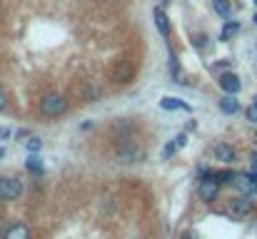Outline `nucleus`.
I'll return each instance as SVG.
<instances>
[{
	"label": "nucleus",
	"instance_id": "f257e3e1",
	"mask_svg": "<svg viewBox=\"0 0 257 239\" xmlns=\"http://www.w3.org/2000/svg\"><path fill=\"white\" fill-rule=\"evenodd\" d=\"M65 110H68L65 95H60V92H48V95H43V100H40V112H43L45 117H60Z\"/></svg>",
	"mask_w": 257,
	"mask_h": 239
},
{
	"label": "nucleus",
	"instance_id": "f03ea898",
	"mask_svg": "<svg viewBox=\"0 0 257 239\" xmlns=\"http://www.w3.org/2000/svg\"><path fill=\"white\" fill-rule=\"evenodd\" d=\"M23 194V182L15 177H0V199L3 202H15Z\"/></svg>",
	"mask_w": 257,
	"mask_h": 239
},
{
	"label": "nucleus",
	"instance_id": "7ed1b4c3",
	"mask_svg": "<svg viewBox=\"0 0 257 239\" xmlns=\"http://www.w3.org/2000/svg\"><path fill=\"white\" fill-rule=\"evenodd\" d=\"M252 209H255V204H252L250 194H242V197H235V199L227 202V214H230L232 219H242V217H247Z\"/></svg>",
	"mask_w": 257,
	"mask_h": 239
},
{
	"label": "nucleus",
	"instance_id": "20e7f679",
	"mask_svg": "<svg viewBox=\"0 0 257 239\" xmlns=\"http://www.w3.org/2000/svg\"><path fill=\"white\" fill-rule=\"evenodd\" d=\"M197 194H200V199H202L205 204H210V202L217 199V194H220V182L215 179V174L200 179V184H197Z\"/></svg>",
	"mask_w": 257,
	"mask_h": 239
},
{
	"label": "nucleus",
	"instance_id": "39448f33",
	"mask_svg": "<svg viewBox=\"0 0 257 239\" xmlns=\"http://www.w3.org/2000/svg\"><path fill=\"white\" fill-rule=\"evenodd\" d=\"M145 157V152L140 150V147H135V145H130L128 140L118 147V159L120 162H125V164H130V162H137V159H142Z\"/></svg>",
	"mask_w": 257,
	"mask_h": 239
},
{
	"label": "nucleus",
	"instance_id": "423d86ee",
	"mask_svg": "<svg viewBox=\"0 0 257 239\" xmlns=\"http://www.w3.org/2000/svg\"><path fill=\"white\" fill-rule=\"evenodd\" d=\"M132 75H135V65H132L130 60L118 63V65H115V70H113V78H115L118 82H130V80H132Z\"/></svg>",
	"mask_w": 257,
	"mask_h": 239
},
{
	"label": "nucleus",
	"instance_id": "0eeeda50",
	"mask_svg": "<svg viewBox=\"0 0 257 239\" xmlns=\"http://www.w3.org/2000/svg\"><path fill=\"white\" fill-rule=\"evenodd\" d=\"M220 87H222L227 95H237L240 87H242V82H240V78H237L235 73H222V75H220Z\"/></svg>",
	"mask_w": 257,
	"mask_h": 239
},
{
	"label": "nucleus",
	"instance_id": "6e6552de",
	"mask_svg": "<svg viewBox=\"0 0 257 239\" xmlns=\"http://www.w3.org/2000/svg\"><path fill=\"white\" fill-rule=\"evenodd\" d=\"M212 155H215V159H220V162H225V164L235 162V147H232V145H227V142H220V145H215Z\"/></svg>",
	"mask_w": 257,
	"mask_h": 239
},
{
	"label": "nucleus",
	"instance_id": "1a4fd4ad",
	"mask_svg": "<svg viewBox=\"0 0 257 239\" xmlns=\"http://www.w3.org/2000/svg\"><path fill=\"white\" fill-rule=\"evenodd\" d=\"M152 18H155V25H157V30L162 33V38H170V18L165 15V10H162V8H155Z\"/></svg>",
	"mask_w": 257,
	"mask_h": 239
},
{
	"label": "nucleus",
	"instance_id": "9d476101",
	"mask_svg": "<svg viewBox=\"0 0 257 239\" xmlns=\"http://www.w3.org/2000/svg\"><path fill=\"white\" fill-rule=\"evenodd\" d=\"M160 107L167 110V112H172V110H190V105L182 102L180 97H162V100H160Z\"/></svg>",
	"mask_w": 257,
	"mask_h": 239
},
{
	"label": "nucleus",
	"instance_id": "9b49d317",
	"mask_svg": "<svg viewBox=\"0 0 257 239\" xmlns=\"http://www.w3.org/2000/svg\"><path fill=\"white\" fill-rule=\"evenodd\" d=\"M220 110H222L225 115H235V112L240 110V102L235 100V95H225V97L220 100Z\"/></svg>",
	"mask_w": 257,
	"mask_h": 239
},
{
	"label": "nucleus",
	"instance_id": "f8f14e48",
	"mask_svg": "<svg viewBox=\"0 0 257 239\" xmlns=\"http://www.w3.org/2000/svg\"><path fill=\"white\" fill-rule=\"evenodd\" d=\"M5 239H30V232L25 224H13L8 232H5Z\"/></svg>",
	"mask_w": 257,
	"mask_h": 239
},
{
	"label": "nucleus",
	"instance_id": "ddd939ff",
	"mask_svg": "<svg viewBox=\"0 0 257 239\" xmlns=\"http://www.w3.org/2000/svg\"><path fill=\"white\" fill-rule=\"evenodd\" d=\"M240 33V23H235V20H227L225 25H222V33H220V40H230L232 35H237Z\"/></svg>",
	"mask_w": 257,
	"mask_h": 239
},
{
	"label": "nucleus",
	"instance_id": "4468645a",
	"mask_svg": "<svg viewBox=\"0 0 257 239\" xmlns=\"http://www.w3.org/2000/svg\"><path fill=\"white\" fill-rule=\"evenodd\" d=\"M25 167H28V172H33V174H43V159H38L35 155H30V157H28Z\"/></svg>",
	"mask_w": 257,
	"mask_h": 239
},
{
	"label": "nucleus",
	"instance_id": "2eb2a0df",
	"mask_svg": "<svg viewBox=\"0 0 257 239\" xmlns=\"http://www.w3.org/2000/svg\"><path fill=\"white\" fill-rule=\"evenodd\" d=\"M212 8H215L217 15H222L225 20L230 18V3H227V0H212Z\"/></svg>",
	"mask_w": 257,
	"mask_h": 239
},
{
	"label": "nucleus",
	"instance_id": "dca6fc26",
	"mask_svg": "<svg viewBox=\"0 0 257 239\" xmlns=\"http://www.w3.org/2000/svg\"><path fill=\"white\" fill-rule=\"evenodd\" d=\"M235 177H237V174H235V172H230V169H225V172H217V174H215V179H217L220 184H232V182H235Z\"/></svg>",
	"mask_w": 257,
	"mask_h": 239
},
{
	"label": "nucleus",
	"instance_id": "f3484780",
	"mask_svg": "<svg viewBox=\"0 0 257 239\" xmlns=\"http://www.w3.org/2000/svg\"><path fill=\"white\" fill-rule=\"evenodd\" d=\"M25 147H28L30 152H38V150L43 147V140H40V137H30V140L25 142Z\"/></svg>",
	"mask_w": 257,
	"mask_h": 239
},
{
	"label": "nucleus",
	"instance_id": "a211bd4d",
	"mask_svg": "<svg viewBox=\"0 0 257 239\" xmlns=\"http://www.w3.org/2000/svg\"><path fill=\"white\" fill-rule=\"evenodd\" d=\"M175 150H177V145H175V142H167V145L162 147V159H170V157L175 155Z\"/></svg>",
	"mask_w": 257,
	"mask_h": 239
},
{
	"label": "nucleus",
	"instance_id": "6ab92c4d",
	"mask_svg": "<svg viewBox=\"0 0 257 239\" xmlns=\"http://www.w3.org/2000/svg\"><path fill=\"white\" fill-rule=\"evenodd\" d=\"M247 120L257 125V102H252V105L247 107Z\"/></svg>",
	"mask_w": 257,
	"mask_h": 239
},
{
	"label": "nucleus",
	"instance_id": "aec40b11",
	"mask_svg": "<svg viewBox=\"0 0 257 239\" xmlns=\"http://www.w3.org/2000/svg\"><path fill=\"white\" fill-rule=\"evenodd\" d=\"M5 105H8V97H5V92H3V87H0V112L5 110Z\"/></svg>",
	"mask_w": 257,
	"mask_h": 239
},
{
	"label": "nucleus",
	"instance_id": "412c9836",
	"mask_svg": "<svg viewBox=\"0 0 257 239\" xmlns=\"http://www.w3.org/2000/svg\"><path fill=\"white\" fill-rule=\"evenodd\" d=\"M185 142H187L185 135H177V137H175V145H177V147H185Z\"/></svg>",
	"mask_w": 257,
	"mask_h": 239
},
{
	"label": "nucleus",
	"instance_id": "4be33fe9",
	"mask_svg": "<svg viewBox=\"0 0 257 239\" xmlns=\"http://www.w3.org/2000/svg\"><path fill=\"white\" fill-rule=\"evenodd\" d=\"M250 172H252V174H257V155L252 157V164H250Z\"/></svg>",
	"mask_w": 257,
	"mask_h": 239
},
{
	"label": "nucleus",
	"instance_id": "5701e85b",
	"mask_svg": "<svg viewBox=\"0 0 257 239\" xmlns=\"http://www.w3.org/2000/svg\"><path fill=\"white\" fill-rule=\"evenodd\" d=\"M3 157H5V150H3V147H0V159H3Z\"/></svg>",
	"mask_w": 257,
	"mask_h": 239
},
{
	"label": "nucleus",
	"instance_id": "b1692460",
	"mask_svg": "<svg viewBox=\"0 0 257 239\" xmlns=\"http://www.w3.org/2000/svg\"><path fill=\"white\" fill-rule=\"evenodd\" d=\"M252 20H255V25H257V13H255V18H252Z\"/></svg>",
	"mask_w": 257,
	"mask_h": 239
},
{
	"label": "nucleus",
	"instance_id": "393cba45",
	"mask_svg": "<svg viewBox=\"0 0 257 239\" xmlns=\"http://www.w3.org/2000/svg\"><path fill=\"white\" fill-rule=\"evenodd\" d=\"M255 194H257V184H255Z\"/></svg>",
	"mask_w": 257,
	"mask_h": 239
},
{
	"label": "nucleus",
	"instance_id": "a878e982",
	"mask_svg": "<svg viewBox=\"0 0 257 239\" xmlns=\"http://www.w3.org/2000/svg\"><path fill=\"white\" fill-rule=\"evenodd\" d=\"M255 102H257V95H255Z\"/></svg>",
	"mask_w": 257,
	"mask_h": 239
},
{
	"label": "nucleus",
	"instance_id": "bb28decb",
	"mask_svg": "<svg viewBox=\"0 0 257 239\" xmlns=\"http://www.w3.org/2000/svg\"><path fill=\"white\" fill-rule=\"evenodd\" d=\"M255 5H257V0H255Z\"/></svg>",
	"mask_w": 257,
	"mask_h": 239
},
{
	"label": "nucleus",
	"instance_id": "cd10ccee",
	"mask_svg": "<svg viewBox=\"0 0 257 239\" xmlns=\"http://www.w3.org/2000/svg\"><path fill=\"white\" fill-rule=\"evenodd\" d=\"M162 3H165V0H162Z\"/></svg>",
	"mask_w": 257,
	"mask_h": 239
}]
</instances>
